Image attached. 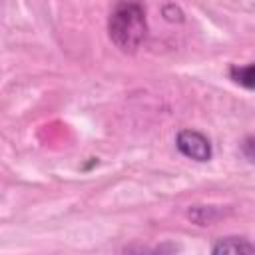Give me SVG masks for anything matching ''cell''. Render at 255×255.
<instances>
[{
    "mask_svg": "<svg viewBox=\"0 0 255 255\" xmlns=\"http://www.w3.org/2000/svg\"><path fill=\"white\" fill-rule=\"evenodd\" d=\"M175 147L179 149L181 155H185L193 161H199V163L209 161L213 155L209 137L197 129H181L175 137Z\"/></svg>",
    "mask_w": 255,
    "mask_h": 255,
    "instance_id": "2",
    "label": "cell"
},
{
    "mask_svg": "<svg viewBox=\"0 0 255 255\" xmlns=\"http://www.w3.org/2000/svg\"><path fill=\"white\" fill-rule=\"evenodd\" d=\"M161 16L171 24H181L183 22V10L173 2H167V4L161 6Z\"/></svg>",
    "mask_w": 255,
    "mask_h": 255,
    "instance_id": "5",
    "label": "cell"
},
{
    "mask_svg": "<svg viewBox=\"0 0 255 255\" xmlns=\"http://www.w3.org/2000/svg\"><path fill=\"white\" fill-rule=\"evenodd\" d=\"M108 36L120 52L133 54L147 36L145 8L137 2H118L108 16Z\"/></svg>",
    "mask_w": 255,
    "mask_h": 255,
    "instance_id": "1",
    "label": "cell"
},
{
    "mask_svg": "<svg viewBox=\"0 0 255 255\" xmlns=\"http://www.w3.org/2000/svg\"><path fill=\"white\" fill-rule=\"evenodd\" d=\"M211 255H255V243L247 237L229 235L213 245Z\"/></svg>",
    "mask_w": 255,
    "mask_h": 255,
    "instance_id": "3",
    "label": "cell"
},
{
    "mask_svg": "<svg viewBox=\"0 0 255 255\" xmlns=\"http://www.w3.org/2000/svg\"><path fill=\"white\" fill-rule=\"evenodd\" d=\"M229 76L235 84L247 88V90H255V64H247V66H231L229 68Z\"/></svg>",
    "mask_w": 255,
    "mask_h": 255,
    "instance_id": "4",
    "label": "cell"
},
{
    "mask_svg": "<svg viewBox=\"0 0 255 255\" xmlns=\"http://www.w3.org/2000/svg\"><path fill=\"white\" fill-rule=\"evenodd\" d=\"M241 151H243V155H245L249 161H255V137H253V135H249V137L243 139Z\"/></svg>",
    "mask_w": 255,
    "mask_h": 255,
    "instance_id": "6",
    "label": "cell"
}]
</instances>
